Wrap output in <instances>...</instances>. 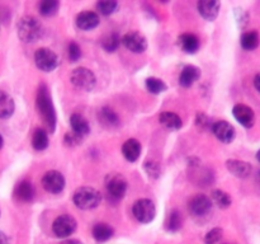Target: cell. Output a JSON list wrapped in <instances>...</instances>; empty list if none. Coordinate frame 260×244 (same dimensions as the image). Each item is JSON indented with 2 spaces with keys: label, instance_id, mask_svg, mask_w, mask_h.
I'll use <instances>...</instances> for the list:
<instances>
[{
  "label": "cell",
  "instance_id": "cell-34",
  "mask_svg": "<svg viewBox=\"0 0 260 244\" xmlns=\"http://www.w3.org/2000/svg\"><path fill=\"white\" fill-rule=\"evenodd\" d=\"M222 239V229L213 228L205 236L206 244H217Z\"/></svg>",
  "mask_w": 260,
  "mask_h": 244
},
{
  "label": "cell",
  "instance_id": "cell-42",
  "mask_svg": "<svg viewBox=\"0 0 260 244\" xmlns=\"http://www.w3.org/2000/svg\"><path fill=\"white\" fill-rule=\"evenodd\" d=\"M2 146H3V137L2 135H0V149H2Z\"/></svg>",
  "mask_w": 260,
  "mask_h": 244
},
{
  "label": "cell",
  "instance_id": "cell-29",
  "mask_svg": "<svg viewBox=\"0 0 260 244\" xmlns=\"http://www.w3.org/2000/svg\"><path fill=\"white\" fill-rule=\"evenodd\" d=\"M119 43H121V37H119L117 33H111V35H107L106 37L102 41V46L106 51L108 52H114V51L118 48Z\"/></svg>",
  "mask_w": 260,
  "mask_h": 244
},
{
  "label": "cell",
  "instance_id": "cell-40",
  "mask_svg": "<svg viewBox=\"0 0 260 244\" xmlns=\"http://www.w3.org/2000/svg\"><path fill=\"white\" fill-rule=\"evenodd\" d=\"M62 244H81V243H80V241H79V240H75V239H71V240L63 241Z\"/></svg>",
  "mask_w": 260,
  "mask_h": 244
},
{
  "label": "cell",
  "instance_id": "cell-19",
  "mask_svg": "<svg viewBox=\"0 0 260 244\" xmlns=\"http://www.w3.org/2000/svg\"><path fill=\"white\" fill-rule=\"evenodd\" d=\"M122 152L128 162H136L141 154V144L135 139L127 140L122 146Z\"/></svg>",
  "mask_w": 260,
  "mask_h": 244
},
{
  "label": "cell",
  "instance_id": "cell-16",
  "mask_svg": "<svg viewBox=\"0 0 260 244\" xmlns=\"http://www.w3.org/2000/svg\"><path fill=\"white\" fill-rule=\"evenodd\" d=\"M226 167L234 175L239 178H246L251 173V165L249 163L243 162V160L230 159L226 163Z\"/></svg>",
  "mask_w": 260,
  "mask_h": 244
},
{
  "label": "cell",
  "instance_id": "cell-39",
  "mask_svg": "<svg viewBox=\"0 0 260 244\" xmlns=\"http://www.w3.org/2000/svg\"><path fill=\"white\" fill-rule=\"evenodd\" d=\"M254 86H255L256 90L260 93V74H258V75L254 78Z\"/></svg>",
  "mask_w": 260,
  "mask_h": 244
},
{
  "label": "cell",
  "instance_id": "cell-5",
  "mask_svg": "<svg viewBox=\"0 0 260 244\" xmlns=\"http://www.w3.org/2000/svg\"><path fill=\"white\" fill-rule=\"evenodd\" d=\"M35 61L38 69H41L42 71H47V73L55 70L58 66L57 55L50 48L43 47L36 51Z\"/></svg>",
  "mask_w": 260,
  "mask_h": 244
},
{
  "label": "cell",
  "instance_id": "cell-20",
  "mask_svg": "<svg viewBox=\"0 0 260 244\" xmlns=\"http://www.w3.org/2000/svg\"><path fill=\"white\" fill-rule=\"evenodd\" d=\"M179 45L184 52L194 53L200 48V40L192 33H184L179 37Z\"/></svg>",
  "mask_w": 260,
  "mask_h": 244
},
{
  "label": "cell",
  "instance_id": "cell-8",
  "mask_svg": "<svg viewBox=\"0 0 260 244\" xmlns=\"http://www.w3.org/2000/svg\"><path fill=\"white\" fill-rule=\"evenodd\" d=\"M42 186L47 192L60 193L65 187V178L57 170H50L43 175Z\"/></svg>",
  "mask_w": 260,
  "mask_h": 244
},
{
  "label": "cell",
  "instance_id": "cell-41",
  "mask_svg": "<svg viewBox=\"0 0 260 244\" xmlns=\"http://www.w3.org/2000/svg\"><path fill=\"white\" fill-rule=\"evenodd\" d=\"M256 160H258V162L260 163V150L258 152H256Z\"/></svg>",
  "mask_w": 260,
  "mask_h": 244
},
{
  "label": "cell",
  "instance_id": "cell-4",
  "mask_svg": "<svg viewBox=\"0 0 260 244\" xmlns=\"http://www.w3.org/2000/svg\"><path fill=\"white\" fill-rule=\"evenodd\" d=\"M132 212H134V216L136 218L137 221L142 224H147L154 220L156 210H155V205L152 203V201L147 200V198H142V200L135 202L134 207H132Z\"/></svg>",
  "mask_w": 260,
  "mask_h": 244
},
{
  "label": "cell",
  "instance_id": "cell-22",
  "mask_svg": "<svg viewBox=\"0 0 260 244\" xmlns=\"http://www.w3.org/2000/svg\"><path fill=\"white\" fill-rule=\"evenodd\" d=\"M113 228L109 226L108 224L99 223L96 225H94L93 228V238L95 239L99 243H103V241L109 240V239L113 236Z\"/></svg>",
  "mask_w": 260,
  "mask_h": 244
},
{
  "label": "cell",
  "instance_id": "cell-27",
  "mask_svg": "<svg viewBox=\"0 0 260 244\" xmlns=\"http://www.w3.org/2000/svg\"><path fill=\"white\" fill-rule=\"evenodd\" d=\"M32 145L36 150H45L48 146V135L46 130H36L32 137Z\"/></svg>",
  "mask_w": 260,
  "mask_h": 244
},
{
  "label": "cell",
  "instance_id": "cell-18",
  "mask_svg": "<svg viewBox=\"0 0 260 244\" xmlns=\"http://www.w3.org/2000/svg\"><path fill=\"white\" fill-rule=\"evenodd\" d=\"M200 76H201V70L197 68V66L188 65L182 70V74H180V78H179V83L180 85L184 86V88H188V86H192L193 84L200 79Z\"/></svg>",
  "mask_w": 260,
  "mask_h": 244
},
{
  "label": "cell",
  "instance_id": "cell-23",
  "mask_svg": "<svg viewBox=\"0 0 260 244\" xmlns=\"http://www.w3.org/2000/svg\"><path fill=\"white\" fill-rule=\"evenodd\" d=\"M14 112V101L5 92L0 90V118H8Z\"/></svg>",
  "mask_w": 260,
  "mask_h": 244
},
{
  "label": "cell",
  "instance_id": "cell-13",
  "mask_svg": "<svg viewBox=\"0 0 260 244\" xmlns=\"http://www.w3.org/2000/svg\"><path fill=\"white\" fill-rule=\"evenodd\" d=\"M212 131L215 134V136L217 137L220 141L229 144V142L233 141L235 139V129L231 124H229L228 121H218L216 122L212 126Z\"/></svg>",
  "mask_w": 260,
  "mask_h": 244
},
{
  "label": "cell",
  "instance_id": "cell-9",
  "mask_svg": "<svg viewBox=\"0 0 260 244\" xmlns=\"http://www.w3.org/2000/svg\"><path fill=\"white\" fill-rule=\"evenodd\" d=\"M107 191L112 198L119 200V198L123 197L127 191V180L121 174L111 175L108 178V182H107Z\"/></svg>",
  "mask_w": 260,
  "mask_h": 244
},
{
  "label": "cell",
  "instance_id": "cell-36",
  "mask_svg": "<svg viewBox=\"0 0 260 244\" xmlns=\"http://www.w3.org/2000/svg\"><path fill=\"white\" fill-rule=\"evenodd\" d=\"M80 136H78L76 134H74V132H69V134H66L65 136V141L66 144L69 145H76V144H80Z\"/></svg>",
  "mask_w": 260,
  "mask_h": 244
},
{
  "label": "cell",
  "instance_id": "cell-26",
  "mask_svg": "<svg viewBox=\"0 0 260 244\" xmlns=\"http://www.w3.org/2000/svg\"><path fill=\"white\" fill-rule=\"evenodd\" d=\"M99 118L103 122V125H106L108 127H116L119 125V118L117 116V113L112 111L111 108H108V107H104V108L101 109V112H99Z\"/></svg>",
  "mask_w": 260,
  "mask_h": 244
},
{
  "label": "cell",
  "instance_id": "cell-31",
  "mask_svg": "<svg viewBox=\"0 0 260 244\" xmlns=\"http://www.w3.org/2000/svg\"><path fill=\"white\" fill-rule=\"evenodd\" d=\"M212 201L221 208H228L231 205V197L223 191H213L212 192Z\"/></svg>",
  "mask_w": 260,
  "mask_h": 244
},
{
  "label": "cell",
  "instance_id": "cell-3",
  "mask_svg": "<svg viewBox=\"0 0 260 244\" xmlns=\"http://www.w3.org/2000/svg\"><path fill=\"white\" fill-rule=\"evenodd\" d=\"M17 28L18 36L23 42H35L42 35V25L35 17H23Z\"/></svg>",
  "mask_w": 260,
  "mask_h": 244
},
{
  "label": "cell",
  "instance_id": "cell-30",
  "mask_svg": "<svg viewBox=\"0 0 260 244\" xmlns=\"http://www.w3.org/2000/svg\"><path fill=\"white\" fill-rule=\"evenodd\" d=\"M60 8V4L56 0H43L40 3V13L45 17H51V15L56 14V12Z\"/></svg>",
  "mask_w": 260,
  "mask_h": 244
},
{
  "label": "cell",
  "instance_id": "cell-17",
  "mask_svg": "<svg viewBox=\"0 0 260 244\" xmlns=\"http://www.w3.org/2000/svg\"><path fill=\"white\" fill-rule=\"evenodd\" d=\"M70 125L71 129H73L74 134H76L78 136L83 137L85 135H88L90 132V126H89V122L86 121V118L84 116L79 113L71 114L70 117Z\"/></svg>",
  "mask_w": 260,
  "mask_h": 244
},
{
  "label": "cell",
  "instance_id": "cell-21",
  "mask_svg": "<svg viewBox=\"0 0 260 244\" xmlns=\"http://www.w3.org/2000/svg\"><path fill=\"white\" fill-rule=\"evenodd\" d=\"M160 124L168 130H179L182 127V118L173 112H162L159 117Z\"/></svg>",
  "mask_w": 260,
  "mask_h": 244
},
{
  "label": "cell",
  "instance_id": "cell-24",
  "mask_svg": "<svg viewBox=\"0 0 260 244\" xmlns=\"http://www.w3.org/2000/svg\"><path fill=\"white\" fill-rule=\"evenodd\" d=\"M33 193H35V191H33L32 185L29 182H27V180L20 182L17 186V188H15V196L22 202H29L33 198Z\"/></svg>",
  "mask_w": 260,
  "mask_h": 244
},
{
  "label": "cell",
  "instance_id": "cell-10",
  "mask_svg": "<svg viewBox=\"0 0 260 244\" xmlns=\"http://www.w3.org/2000/svg\"><path fill=\"white\" fill-rule=\"evenodd\" d=\"M233 114L236 118V121L241 125V126L250 129L253 127L254 122H255V114L254 111L246 104H236L233 109Z\"/></svg>",
  "mask_w": 260,
  "mask_h": 244
},
{
  "label": "cell",
  "instance_id": "cell-2",
  "mask_svg": "<svg viewBox=\"0 0 260 244\" xmlns=\"http://www.w3.org/2000/svg\"><path fill=\"white\" fill-rule=\"evenodd\" d=\"M102 196L93 187H80L74 193V203L81 210H91L101 203Z\"/></svg>",
  "mask_w": 260,
  "mask_h": 244
},
{
  "label": "cell",
  "instance_id": "cell-11",
  "mask_svg": "<svg viewBox=\"0 0 260 244\" xmlns=\"http://www.w3.org/2000/svg\"><path fill=\"white\" fill-rule=\"evenodd\" d=\"M123 45L128 48L129 51L135 53H141L146 50L147 42L146 38L139 32H128L122 40Z\"/></svg>",
  "mask_w": 260,
  "mask_h": 244
},
{
  "label": "cell",
  "instance_id": "cell-15",
  "mask_svg": "<svg viewBox=\"0 0 260 244\" xmlns=\"http://www.w3.org/2000/svg\"><path fill=\"white\" fill-rule=\"evenodd\" d=\"M99 15L94 12H81L76 17V25L84 30L93 29L99 24Z\"/></svg>",
  "mask_w": 260,
  "mask_h": 244
},
{
  "label": "cell",
  "instance_id": "cell-28",
  "mask_svg": "<svg viewBox=\"0 0 260 244\" xmlns=\"http://www.w3.org/2000/svg\"><path fill=\"white\" fill-rule=\"evenodd\" d=\"M183 225V218L182 214L178 210H173L172 212L169 214L167 220V229L169 231H178Z\"/></svg>",
  "mask_w": 260,
  "mask_h": 244
},
{
  "label": "cell",
  "instance_id": "cell-32",
  "mask_svg": "<svg viewBox=\"0 0 260 244\" xmlns=\"http://www.w3.org/2000/svg\"><path fill=\"white\" fill-rule=\"evenodd\" d=\"M146 88L150 93L152 94H160L162 92L167 90V85L161 79L157 78H149L146 80Z\"/></svg>",
  "mask_w": 260,
  "mask_h": 244
},
{
  "label": "cell",
  "instance_id": "cell-14",
  "mask_svg": "<svg viewBox=\"0 0 260 244\" xmlns=\"http://www.w3.org/2000/svg\"><path fill=\"white\" fill-rule=\"evenodd\" d=\"M198 10L205 19L213 20L217 18L220 12V3L216 0H201L198 3Z\"/></svg>",
  "mask_w": 260,
  "mask_h": 244
},
{
  "label": "cell",
  "instance_id": "cell-33",
  "mask_svg": "<svg viewBox=\"0 0 260 244\" xmlns=\"http://www.w3.org/2000/svg\"><path fill=\"white\" fill-rule=\"evenodd\" d=\"M96 8L103 15H109L116 12V9L118 8V3L113 2V0H103L96 4Z\"/></svg>",
  "mask_w": 260,
  "mask_h": 244
},
{
  "label": "cell",
  "instance_id": "cell-35",
  "mask_svg": "<svg viewBox=\"0 0 260 244\" xmlns=\"http://www.w3.org/2000/svg\"><path fill=\"white\" fill-rule=\"evenodd\" d=\"M68 56H69V60H70L71 63H75V61H78L81 56L80 46L75 42H71L70 45H69V48H68Z\"/></svg>",
  "mask_w": 260,
  "mask_h": 244
},
{
  "label": "cell",
  "instance_id": "cell-38",
  "mask_svg": "<svg viewBox=\"0 0 260 244\" xmlns=\"http://www.w3.org/2000/svg\"><path fill=\"white\" fill-rule=\"evenodd\" d=\"M0 244H9V238L2 230H0Z\"/></svg>",
  "mask_w": 260,
  "mask_h": 244
},
{
  "label": "cell",
  "instance_id": "cell-1",
  "mask_svg": "<svg viewBox=\"0 0 260 244\" xmlns=\"http://www.w3.org/2000/svg\"><path fill=\"white\" fill-rule=\"evenodd\" d=\"M36 104H37V109L41 114V118H42V121L45 122L48 131L50 132L55 131V126H56L55 108H53L52 101H51L50 92H48V88L45 85V84H42V85L38 88Z\"/></svg>",
  "mask_w": 260,
  "mask_h": 244
},
{
  "label": "cell",
  "instance_id": "cell-6",
  "mask_svg": "<svg viewBox=\"0 0 260 244\" xmlns=\"http://www.w3.org/2000/svg\"><path fill=\"white\" fill-rule=\"evenodd\" d=\"M71 83L81 90H91L95 85V76L89 69L78 68L71 74Z\"/></svg>",
  "mask_w": 260,
  "mask_h": 244
},
{
  "label": "cell",
  "instance_id": "cell-7",
  "mask_svg": "<svg viewBox=\"0 0 260 244\" xmlns=\"http://www.w3.org/2000/svg\"><path fill=\"white\" fill-rule=\"evenodd\" d=\"M76 230V220L70 215H61L53 221L52 231L58 238H68Z\"/></svg>",
  "mask_w": 260,
  "mask_h": 244
},
{
  "label": "cell",
  "instance_id": "cell-37",
  "mask_svg": "<svg viewBox=\"0 0 260 244\" xmlns=\"http://www.w3.org/2000/svg\"><path fill=\"white\" fill-rule=\"evenodd\" d=\"M146 169H147V173H149V175H154V177H157L160 173L159 165L155 164V163L152 162H147Z\"/></svg>",
  "mask_w": 260,
  "mask_h": 244
},
{
  "label": "cell",
  "instance_id": "cell-25",
  "mask_svg": "<svg viewBox=\"0 0 260 244\" xmlns=\"http://www.w3.org/2000/svg\"><path fill=\"white\" fill-rule=\"evenodd\" d=\"M259 35L255 30H250V32H246L241 36V46L246 51L255 50L259 46Z\"/></svg>",
  "mask_w": 260,
  "mask_h": 244
},
{
  "label": "cell",
  "instance_id": "cell-12",
  "mask_svg": "<svg viewBox=\"0 0 260 244\" xmlns=\"http://www.w3.org/2000/svg\"><path fill=\"white\" fill-rule=\"evenodd\" d=\"M212 208V201L205 195H198L193 197L189 202V210L194 216H205Z\"/></svg>",
  "mask_w": 260,
  "mask_h": 244
}]
</instances>
